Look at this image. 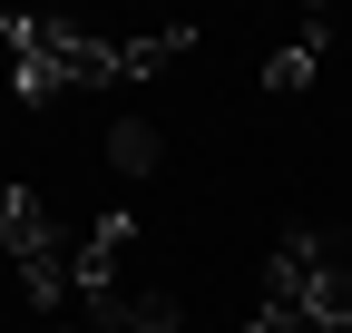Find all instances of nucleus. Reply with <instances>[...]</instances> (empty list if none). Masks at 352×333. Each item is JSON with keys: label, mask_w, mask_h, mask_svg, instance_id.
Masks as SVG:
<instances>
[{"label": "nucleus", "mask_w": 352, "mask_h": 333, "mask_svg": "<svg viewBox=\"0 0 352 333\" xmlns=\"http://www.w3.org/2000/svg\"><path fill=\"white\" fill-rule=\"evenodd\" d=\"M323 39H333V20L314 10V20L294 30V50H284V59H264V89H274V98H303V89H314V59H323Z\"/></svg>", "instance_id": "1"}, {"label": "nucleus", "mask_w": 352, "mask_h": 333, "mask_svg": "<svg viewBox=\"0 0 352 333\" xmlns=\"http://www.w3.org/2000/svg\"><path fill=\"white\" fill-rule=\"evenodd\" d=\"M196 50V30H147V39H118V78H157Z\"/></svg>", "instance_id": "2"}, {"label": "nucleus", "mask_w": 352, "mask_h": 333, "mask_svg": "<svg viewBox=\"0 0 352 333\" xmlns=\"http://www.w3.org/2000/svg\"><path fill=\"white\" fill-rule=\"evenodd\" d=\"M108 166H118V177H147V166H157V128H147V118H118V128H108Z\"/></svg>", "instance_id": "3"}, {"label": "nucleus", "mask_w": 352, "mask_h": 333, "mask_svg": "<svg viewBox=\"0 0 352 333\" xmlns=\"http://www.w3.org/2000/svg\"><path fill=\"white\" fill-rule=\"evenodd\" d=\"M245 333H294V314H274V304H264V314H254Z\"/></svg>", "instance_id": "4"}, {"label": "nucleus", "mask_w": 352, "mask_h": 333, "mask_svg": "<svg viewBox=\"0 0 352 333\" xmlns=\"http://www.w3.org/2000/svg\"><path fill=\"white\" fill-rule=\"evenodd\" d=\"M59 333H69V323H59Z\"/></svg>", "instance_id": "5"}]
</instances>
